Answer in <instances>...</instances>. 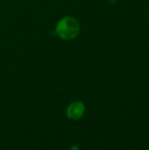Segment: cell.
<instances>
[{"label":"cell","instance_id":"obj_2","mask_svg":"<svg viewBox=\"0 0 149 150\" xmlns=\"http://www.w3.org/2000/svg\"><path fill=\"white\" fill-rule=\"evenodd\" d=\"M85 112V105L83 102L76 101L71 103L67 109V116L71 120L81 119Z\"/></svg>","mask_w":149,"mask_h":150},{"label":"cell","instance_id":"obj_1","mask_svg":"<svg viewBox=\"0 0 149 150\" xmlns=\"http://www.w3.org/2000/svg\"><path fill=\"white\" fill-rule=\"evenodd\" d=\"M55 32L57 35L62 40H73L78 35L80 32L79 21L72 16H67L58 22Z\"/></svg>","mask_w":149,"mask_h":150},{"label":"cell","instance_id":"obj_3","mask_svg":"<svg viewBox=\"0 0 149 150\" xmlns=\"http://www.w3.org/2000/svg\"><path fill=\"white\" fill-rule=\"evenodd\" d=\"M108 2H109L110 4H115V3L117 2V0H108Z\"/></svg>","mask_w":149,"mask_h":150}]
</instances>
